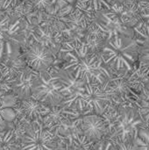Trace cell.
<instances>
[{"instance_id":"1","label":"cell","mask_w":149,"mask_h":150,"mask_svg":"<svg viewBox=\"0 0 149 150\" xmlns=\"http://www.w3.org/2000/svg\"><path fill=\"white\" fill-rule=\"evenodd\" d=\"M60 51L67 60L63 69L85 83L97 82L105 84L114 74L104 62L102 54L90 51L82 38L62 41Z\"/></svg>"},{"instance_id":"2","label":"cell","mask_w":149,"mask_h":150,"mask_svg":"<svg viewBox=\"0 0 149 150\" xmlns=\"http://www.w3.org/2000/svg\"><path fill=\"white\" fill-rule=\"evenodd\" d=\"M140 44L131 34L115 33L109 37L103 47L101 54L104 62L115 72L131 71L139 61Z\"/></svg>"},{"instance_id":"3","label":"cell","mask_w":149,"mask_h":150,"mask_svg":"<svg viewBox=\"0 0 149 150\" xmlns=\"http://www.w3.org/2000/svg\"><path fill=\"white\" fill-rule=\"evenodd\" d=\"M148 83V76L143 74L137 67L131 71L115 72L105 85L112 93L113 105L134 107L139 93Z\"/></svg>"},{"instance_id":"4","label":"cell","mask_w":149,"mask_h":150,"mask_svg":"<svg viewBox=\"0 0 149 150\" xmlns=\"http://www.w3.org/2000/svg\"><path fill=\"white\" fill-rule=\"evenodd\" d=\"M109 126L108 140H137L139 129L144 120L133 106H117L113 111H106L102 115Z\"/></svg>"},{"instance_id":"5","label":"cell","mask_w":149,"mask_h":150,"mask_svg":"<svg viewBox=\"0 0 149 150\" xmlns=\"http://www.w3.org/2000/svg\"><path fill=\"white\" fill-rule=\"evenodd\" d=\"M113 105L111 91L105 83L101 84L97 82L85 83L80 90V94L76 99L72 111L82 112L90 110L97 115H103L106 109Z\"/></svg>"},{"instance_id":"6","label":"cell","mask_w":149,"mask_h":150,"mask_svg":"<svg viewBox=\"0 0 149 150\" xmlns=\"http://www.w3.org/2000/svg\"><path fill=\"white\" fill-rule=\"evenodd\" d=\"M56 135L45 127L43 120L32 121L25 127L21 150H57Z\"/></svg>"},{"instance_id":"7","label":"cell","mask_w":149,"mask_h":150,"mask_svg":"<svg viewBox=\"0 0 149 150\" xmlns=\"http://www.w3.org/2000/svg\"><path fill=\"white\" fill-rule=\"evenodd\" d=\"M56 79L55 70L39 72L32 98L49 106L60 105L64 96L60 92Z\"/></svg>"},{"instance_id":"8","label":"cell","mask_w":149,"mask_h":150,"mask_svg":"<svg viewBox=\"0 0 149 150\" xmlns=\"http://www.w3.org/2000/svg\"><path fill=\"white\" fill-rule=\"evenodd\" d=\"M54 61V58L52 50L37 42L32 44L25 52L26 64L37 72L48 70Z\"/></svg>"},{"instance_id":"9","label":"cell","mask_w":149,"mask_h":150,"mask_svg":"<svg viewBox=\"0 0 149 150\" xmlns=\"http://www.w3.org/2000/svg\"><path fill=\"white\" fill-rule=\"evenodd\" d=\"M80 127L82 134L95 142L105 140V137L109 135V126L106 120L95 113L83 116Z\"/></svg>"},{"instance_id":"10","label":"cell","mask_w":149,"mask_h":150,"mask_svg":"<svg viewBox=\"0 0 149 150\" xmlns=\"http://www.w3.org/2000/svg\"><path fill=\"white\" fill-rule=\"evenodd\" d=\"M38 73L31 68H25L18 76L9 82L11 90L19 99L25 100L32 98Z\"/></svg>"},{"instance_id":"11","label":"cell","mask_w":149,"mask_h":150,"mask_svg":"<svg viewBox=\"0 0 149 150\" xmlns=\"http://www.w3.org/2000/svg\"><path fill=\"white\" fill-rule=\"evenodd\" d=\"M73 10L74 5L67 4L51 12L47 17V23L60 34L62 32L71 30L76 25H77L73 15Z\"/></svg>"},{"instance_id":"12","label":"cell","mask_w":149,"mask_h":150,"mask_svg":"<svg viewBox=\"0 0 149 150\" xmlns=\"http://www.w3.org/2000/svg\"><path fill=\"white\" fill-rule=\"evenodd\" d=\"M122 24L126 28L135 27L143 18L142 10L138 0H124L119 13Z\"/></svg>"},{"instance_id":"13","label":"cell","mask_w":149,"mask_h":150,"mask_svg":"<svg viewBox=\"0 0 149 150\" xmlns=\"http://www.w3.org/2000/svg\"><path fill=\"white\" fill-rule=\"evenodd\" d=\"M55 71L57 84L59 86L60 92L64 96V98L71 96L85 85V83L83 80L76 78L70 71L63 68Z\"/></svg>"},{"instance_id":"14","label":"cell","mask_w":149,"mask_h":150,"mask_svg":"<svg viewBox=\"0 0 149 150\" xmlns=\"http://www.w3.org/2000/svg\"><path fill=\"white\" fill-rule=\"evenodd\" d=\"M21 109L23 114L28 120H43L44 117L50 112L51 106L41 103L32 98L22 100Z\"/></svg>"},{"instance_id":"15","label":"cell","mask_w":149,"mask_h":150,"mask_svg":"<svg viewBox=\"0 0 149 150\" xmlns=\"http://www.w3.org/2000/svg\"><path fill=\"white\" fill-rule=\"evenodd\" d=\"M2 77L11 82L25 69V62L19 56L11 57L0 64Z\"/></svg>"},{"instance_id":"16","label":"cell","mask_w":149,"mask_h":150,"mask_svg":"<svg viewBox=\"0 0 149 150\" xmlns=\"http://www.w3.org/2000/svg\"><path fill=\"white\" fill-rule=\"evenodd\" d=\"M134 107L141 115L144 124L149 126V83L143 87L139 93Z\"/></svg>"},{"instance_id":"17","label":"cell","mask_w":149,"mask_h":150,"mask_svg":"<svg viewBox=\"0 0 149 150\" xmlns=\"http://www.w3.org/2000/svg\"><path fill=\"white\" fill-rule=\"evenodd\" d=\"M138 68L143 74L149 76V38L141 45Z\"/></svg>"},{"instance_id":"18","label":"cell","mask_w":149,"mask_h":150,"mask_svg":"<svg viewBox=\"0 0 149 150\" xmlns=\"http://www.w3.org/2000/svg\"><path fill=\"white\" fill-rule=\"evenodd\" d=\"M16 139L11 130L0 132V150H17Z\"/></svg>"},{"instance_id":"19","label":"cell","mask_w":149,"mask_h":150,"mask_svg":"<svg viewBox=\"0 0 149 150\" xmlns=\"http://www.w3.org/2000/svg\"><path fill=\"white\" fill-rule=\"evenodd\" d=\"M95 143V142L88 139L82 134L75 136L70 142L72 150H90Z\"/></svg>"},{"instance_id":"20","label":"cell","mask_w":149,"mask_h":150,"mask_svg":"<svg viewBox=\"0 0 149 150\" xmlns=\"http://www.w3.org/2000/svg\"><path fill=\"white\" fill-rule=\"evenodd\" d=\"M95 11L112 10V0H80Z\"/></svg>"},{"instance_id":"21","label":"cell","mask_w":149,"mask_h":150,"mask_svg":"<svg viewBox=\"0 0 149 150\" xmlns=\"http://www.w3.org/2000/svg\"><path fill=\"white\" fill-rule=\"evenodd\" d=\"M18 97L16 96V94H6L4 95L1 99H0V109L3 108H10V107H13L16 105L17 104V100H18Z\"/></svg>"},{"instance_id":"22","label":"cell","mask_w":149,"mask_h":150,"mask_svg":"<svg viewBox=\"0 0 149 150\" xmlns=\"http://www.w3.org/2000/svg\"><path fill=\"white\" fill-rule=\"evenodd\" d=\"M0 114H1L3 120L5 122H12L16 119V117H17L16 112L11 107L0 109Z\"/></svg>"},{"instance_id":"23","label":"cell","mask_w":149,"mask_h":150,"mask_svg":"<svg viewBox=\"0 0 149 150\" xmlns=\"http://www.w3.org/2000/svg\"><path fill=\"white\" fill-rule=\"evenodd\" d=\"M90 150H116L114 148L113 143L106 139V140H102L100 142H97V143H95V145L93 146V148Z\"/></svg>"},{"instance_id":"24","label":"cell","mask_w":149,"mask_h":150,"mask_svg":"<svg viewBox=\"0 0 149 150\" xmlns=\"http://www.w3.org/2000/svg\"><path fill=\"white\" fill-rule=\"evenodd\" d=\"M34 6V8L44 11L47 10L52 3V0H25Z\"/></svg>"},{"instance_id":"25","label":"cell","mask_w":149,"mask_h":150,"mask_svg":"<svg viewBox=\"0 0 149 150\" xmlns=\"http://www.w3.org/2000/svg\"><path fill=\"white\" fill-rule=\"evenodd\" d=\"M5 121L3 120V118H2V116H1V114H0V132H2V131H4V128H5Z\"/></svg>"},{"instance_id":"26","label":"cell","mask_w":149,"mask_h":150,"mask_svg":"<svg viewBox=\"0 0 149 150\" xmlns=\"http://www.w3.org/2000/svg\"><path fill=\"white\" fill-rule=\"evenodd\" d=\"M5 3H6V0H0V10H2L4 7Z\"/></svg>"},{"instance_id":"27","label":"cell","mask_w":149,"mask_h":150,"mask_svg":"<svg viewBox=\"0 0 149 150\" xmlns=\"http://www.w3.org/2000/svg\"><path fill=\"white\" fill-rule=\"evenodd\" d=\"M1 77H2V73H1V68H0V80H1Z\"/></svg>"}]
</instances>
